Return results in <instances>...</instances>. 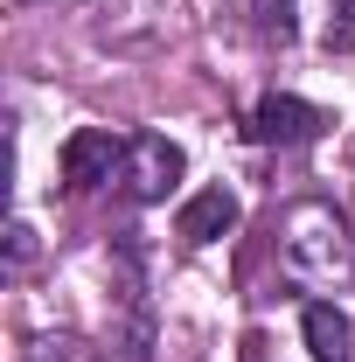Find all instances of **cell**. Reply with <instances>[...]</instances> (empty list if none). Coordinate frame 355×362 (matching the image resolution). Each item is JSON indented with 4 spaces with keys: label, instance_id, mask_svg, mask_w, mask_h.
<instances>
[{
    "label": "cell",
    "instance_id": "1",
    "mask_svg": "<svg viewBox=\"0 0 355 362\" xmlns=\"http://www.w3.org/2000/svg\"><path fill=\"white\" fill-rule=\"evenodd\" d=\"M279 251H286V272L300 286H349L355 279V230L327 209V202H300L286 230H279Z\"/></svg>",
    "mask_w": 355,
    "mask_h": 362
},
{
    "label": "cell",
    "instance_id": "2",
    "mask_svg": "<svg viewBox=\"0 0 355 362\" xmlns=\"http://www.w3.org/2000/svg\"><path fill=\"white\" fill-rule=\"evenodd\" d=\"M181 168H188V160H181V146H175L168 133H133V139H126L119 188H126L139 209H146V202H168V188L181 181Z\"/></svg>",
    "mask_w": 355,
    "mask_h": 362
},
{
    "label": "cell",
    "instance_id": "3",
    "mask_svg": "<svg viewBox=\"0 0 355 362\" xmlns=\"http://www.w3.org/2000/svg\"><path fill=\"white\" fill-rule=\"evenodd\" d=\"M63 188L70 195H91V188H105V181L126 168V139L105 133V126H77V133L63 139Z\"/></svg>",
    "mask_w": 355,
    "mask_h": 362
},
{
    "label": "cell",
    "instance_id": "4",
    "mask_svg": "<svg viewBox=\"0 0 355 362\" xmlns=\"http://www.w3.org/2000/svg\"><path fill=\"white\" fill-rule=\"evenodd\" d=\"M320 133H327V112L307 105V98H293V90H272V98H258V112H251V139L258 146H307Z\"/></svg>",
    "mask_w": 355,
    "mask_h": 362
},
{
    "label": "cell",
    "instance_id": "5",
    "mask_svg": "<svg viewBox=\"0 0 355 362\" xmlns=\"http://www.w3.org/2000/svg\"><path fill=\"white\" fill-rule=\"evenodd\" d=\"M237 216H244V209H237V195L216 181V188H202V195H188V202H181L175 237H181V244H216L223 230H237Z\"/></svg>",
    "mask_w": 355,
    "mask_h": 362
},
{
    "label": "cell",
    "instance_id": "6",
    "mask_svg": "<svg viewBox=\"0 0 355 362\" xmlns=\"http://www.w3.org/2000/svg\"><path fill=\"white\" fill-rule=\"evenodd\" d=\"M300 327H307V349H313V362H349V349H355V320L342 314L334 300H307Z\"/></svg>",
    "mask_w": 355,
    "mask_h": 362
},
{
    "label": "cell",
    "instance_id": "7",
    "mask_svg": "<svg viewBox=\"0 0 355 362\" xmlns=\"http://www.w3.org/2000/svg\"><path fill=\"white\" fill-rule=\"evenodd\" d=\"M327 49L334 56L355 49V0H327Z\"/></svg>",
    "mask_w": 355,
    "mask_h": 362
},
{
    "label": "cell",
    "instance_id": "8",
    "mask_svg": "<svg viewBox=\"0 0 355 362\" xmlns=\"http://www.w3.org/2000/svg\"><path fill=\"white\" fill-rule=\"evenodd\" d=\"M258 28H265V35H279V42H293V35H300L293 0H258Z\"/></svg>",
    "mask_w": 355,
    "mask_h": 362
},
{
    "label": "cell",
    "instance_id": "9",
    "mask_svg": "<svg viewBox=\"0 0 355 362\" xmlns=\"http://www.w3.org/2000/svg\"><path fill=\"white\" fill-rule=\"evenodd\" d=\"M28 251H35V230H28V223H7V265L21 272V265H28Z\"/></svg>",
    "mask_w": 355,
    "mask_h": 362
},
{
    "label": "cell",
    "instance_id": "10",
    "mask_svg": "<svg viewBox=\"0 0 355 362\" xmlns=\"http://www.w3.org/2000/svg\"><path fill=\"white\" fill-rule=\"evenodd\" d=\"M244 362H272V356H265V341H258V334L244 341Z\"/></svg>",
    "mask_w": 355,
    "mask_h": 362
}]
</instances>
